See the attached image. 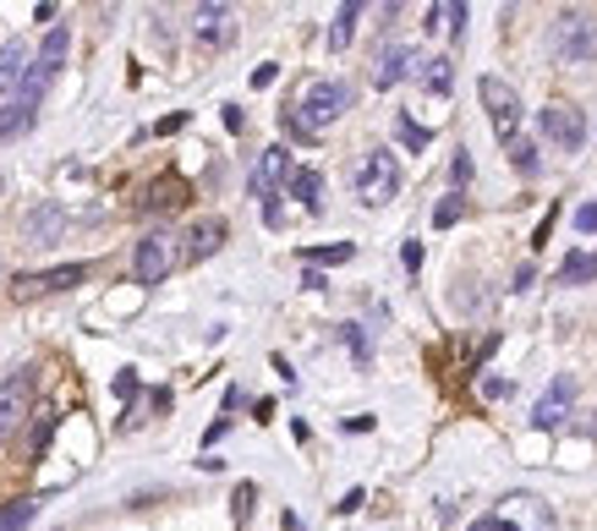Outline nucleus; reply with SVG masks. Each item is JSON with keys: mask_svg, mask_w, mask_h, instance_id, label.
Listing matches in <instances>:
<instances>
[{"mask_svg": "<svg viewBox=\"0 0 597 531\" xmlns=\"http://www.w3.org/2000/svg\"><path fill=\"white\" fill-rule=\"evenodd\" d=\"M291 198H297L301 209H323V176L318 170H291Z\"/></svg>", "mask_w": 597, "mask_h": 531, "instance_id": "nucleus-19", "label": "nucleus"}, {"mask_svg": "<svg viewBox=\"0 0 597 531\" xmlns=\"http://www.w3.org/2000/svg\"><path fill=\"white\" fill-rule=\"evenodd\" d=\"M395 132H401V142H406L412 153H423V148L434 142V132H428V127H417L412 116H401V121H395Z\"/></svg>", "mask_w": 597, "mask_h": 531, "instance_id": "nucleus-23", "label": "nucleus"}, {"mask_svg": "<svg viewBox=\"0 0 597 531\" xmlns=\"http://www.w3.org/2000/svg\"><path fill=\"white\" fill-rule=\"evenodd\" d=\"M345 346H351V351H356V362L367 368V340H362V329H356V323L345 329Z\"/></svg>", "mask_w": 597, "mask_h": 531, "instance_id": "nucleus-31", "label": "nucleus"}, {"mask_svg": "<svg viewBox=\"0 0 597 531\" xmlns=\"http://www.w3.org/2000/svg\"><path fill=\"white\" fill-rule=\"evenodd\" d=\"M417 77H423V88H428L434 99H445V94H449V83H455V61H449V55H428Z\"/></svg>", "mask_w": 597, "mask_h": 531, "instance_id": "nucleus-17", "label": "nucleus"}, {"mask_svg": "<svg viewBox=\"0 0 597 531\" xmlns=\"http://www.w3.org/2000/svg\"><path fill=\"white\" fill-rule=\"evenodd\" d=\"M225 236H231V231H225V220H198V225L186 231L181 258H186V264H203V258H214V253L225 247Z\"/></svg>", "mask_w": 597, "mask_h": 531, "instance_id": "nucleus-14", "label": "nucleus"}, {"mask_svg": "<svg viewBox=\"0 0 597 531\" xmlns=\"http://www.w3.org/2000/svg\"><path fill=\"white\" fill-rule=\"evenodd\" d=\"M351 187H356V203H362V209H384V203L401 192V164H395V153H390V148L362 153L356 170H351Z\"/></svg>", "mask_w": 597, "mask_h": 531, "instance_id": "nucleus-3", "label": "nucleus"}, {"mask_svg": "<svg viewBox=\"0 0 597 531\" xmlns=\"http://www.w3.org/2000/svg\"><path fill=\"white\" fill-rule=\"evenodd\" d=\"M88 274H94V264H55V268H39V274H17L6 290H11V301H17V307H28V301H44V296L77 290Z\"/></svg>", "mask_w": 597, "mask_h": 531, "instance_id": "nucleus-4", "label": "nucleus"}, {"mask_svg": "<svg viewBox=\"0 0 597 531\" xmlns=\"http://www.w3.org/2000/svg\"><path fill=\"white\" fill-rule=\"evenodd\" d=\"M537 132H543V142H554V148H582L587 142V116H582V105L554 99V105H543Z\"/></svg>", "mask_w": 597, "mask_h": 531, "instance_id": "nucleus-7", "label": "nucleus"}, {"mask_svg": "<svg viewBox=\"0 0 597 531\" xmlns=\"http://www.w3.org/2000/svg\"><path fill=\"white\" fill-rule=\"evenodd\" d=\"M471 531H521V527L504 521V516H482V521H471Z\"/></svg>", "mask_w": 597, "mask_h": 531, "instance_id": "nucleus-30", "label": "nucleus"}, {"mask_svg": "<svg viewBox=\"0 0 597 531\" xmlns=\"http://www.w3.org/2000/svg\"><path fill=\"white\" fill-rule=\"evenodd\" d=\"M477 94H482V105H488L493 132L515 137V127H521V99H515V88H504L499 77H482V83H477Z\"/></svg>", "mask_w": 597, "mask_h": 531, "instance_id": "nucleus-8", "label": "nucleus"}, {"mask_svg": "<svg viewBox=\"0 0 597 531\" xmlns=\"http://www.w3.org/2000/svg\"><path fill=\"white\" fill-rule=\"evenodd\" d=\"M28 66H33V55H28V44H0V99L6 94H17L22 88V77H28Z\"/></svg>", "mask_w": 597, "mask_h": 531, "instance_id": "nucleus-15", "label": "nucleus"}, {"mask_svg": "<svg viewBox=\"0 0 597 531\" xmlns=\"http://www.w3.org/2000/svg\"><path fill=\"white\" fill-rule=\"evenodd\" d=\"M356 17H362V6H356V0H345V6L334 11V28H329V50H345V44H351V33H356Z\"/></svg>", "mask_w": 597, "mask_h": 531, "instance_id": "nucleus-20", "label": "nucleus"}, {"mask_svg": "<svg viewBox=\"0 0 597 531\" xmlns=\"http://www.w3.org/2000/svg\"><path fill=\"white\" fill-rule=\"evenodd\" d=\"M548 55L565 61V66L597 61V11H587V6H565V11L548 22Z\"/></svg>", "mask_w": 597, "mask_h": 531, "instance_id": "nucleus-1", "label": "nucleus"}, {"mask_svg": "<svg viewBox=\"0 0 597 531\" xmlns=\"http://www.w3.org/2000/svg\"><path fill=\"white\" fill-rule=\"evenodd\" d=\"M28 411H33V373L22 368V373H11V379L0 384V438H11Z\"/></svg>", "mask_w": 597, "mask_h": 531, "instance_id": "nucleus-9", "label": "nucleus"}, {"mask_svg": "<svg viewBox=\"0 0 597 531\" xmlns=\"http://www.w3.org/2000/svg\"><path fill=\"white\" fill-rule=\"evenodd\" d=\"M301 258H307V264H345V258H351V247H345V242H340V247H307Z\"/></svg>", "mask_w": 597, "mask_h": 531, "instance_id": "nucleus-25", "label": "nucleus"}, {"mask_svg": "<svg viewBox=\"0 0 597 531\" xmlns=\"http://www.w3.org/2000/svg\"><path fill=\"white\" fill-rule=\"evenodd\" d=\"M231 39H236V11H231V6L209 0V6L192 11V44H198L203 55H220Z\"/></svg>", "mask_w": 597, "mask_h": 531, "instance_id": "nucleus-5", "label": "nucleus"}, {"mask_svg": "<svg viewBox=\"0 0 597 531\" xmlns=\"http://www.w3.org/2000/svg\"><path fill=\"white\" fill-rule=\"evenodd\" d=\"M455 220H460V192H449L445 203H439V209H434V225H439V231H449V225H455Z\"/></svg>", "mask_w": 597, "mask_h": 531, "instance_id": "nucleus-26", "label": "nucleus"}, {"mask_svg": "<svg viewBox=\"0 0 597 531\" xmlns=\"http://www.w3.org/2000/svg\"><path fill=\"white\" fill-rule=\"evenodd\" d=\"M33 516H39V499H11L0 505V531H22Z\"/></svg>", "mask_w": 597, "mask_h": 531, "instance_id": "nucleus-22", "label": "nucleus"}, {"mask_svg": "<svg viewBox=\"0 0 597 531\" xmlns=\"http://www.w3.org/2000/svg\"><path fill=\"white\" fill-rule=\"evenodd\" d=\"M175 236L170 231H149L143 242H138V253H132V274H138V285H159V279H170V268H175Z\"/></svg>", "mask_w": 597, "mask_h": 531, "instance_id": "nucleus-6", "label": "nucleus"}, {"mask_svg": "<svg viewBox=\"0 0 597 531\" xmlns=\"http://www.w3.org/2000/svg\"><path fill=\"white\" fill-rule=\"evenodd\" d=\"M192 198V187H186V176H159L143 187V198H138V209L143 214H170V209H181Z\"/></svg>", "mask_w": 597, "mask_h": 531, "instance_id": "nucleus-12", "label": "nucleus"}, {"mask_svg": "<svg viewBox=\"0 0 597 531\" xmlns=\"http://www.w3.org/2000/svg\"><path fill=\"white\" fill-rule=\"evenodd\" d=\"M482 395H488V400H510V379H482Z\"/></svg>", "mask_w": 597, "mask_h": 531, "instance_id": "nucleus-32", "label": "nucleus"}, {"mask_svg": "<svg viewBox=\"0 0 597 531\" xmlns=\"http://www.w3.org/2000/svg\"><path fill=\"white\" fill-rule=\"evenodd\" d=\"M576 231H582V236H597V203H582V209H576Z\"/></svg>", "mask_w": 597, "mask_h": 531, "instance_id": "nucleus-28", "label": "nucleus"}, {"mask_svg": "<svg viewBox=\"0 0 597 531\" xmlns=\"http://www.w3.org/2000/svg\"><path fill=\"white\" fill-rule=\"evenodd\" d=\"M412 72H417V55H412L406 44H390L384 61H379V72H373V88H395V83L412 77Z\"/></svg>", "mask_w": 597, "mask_h": 531, "instance_id": "nucleus-16", "label": "nucleus"}, {"mask_svg": "<svg viewBox=\"0 0 597 531\" xmlns=\"http://www.w3.org/2000/svg\"><path fill=\"white\" fill-rule=\"evenodd\" d=\"M449 176H455V187H460V192L471 187V153H466V148H460V153L449 159Z\"/></svg>", "mask_w": 597, "mask_h": 531, "instance_id": "nucleus-27", "label": "nucleus"}, {"mask_svg": "<svg viewBox=\"0 0 597 531\" xmlns=\"http://www.w3.org/2000/svg\"><path fill=\"white\" fill-rule=\"evenodd\" d=\"M61 231H66V209H61V203H39V209L22 220V242H33V247L61 242Z\"/></svg>", "mask_w": 597, "mask_h": 531, "instance_id": "nucleus-13", "label": "nucleus"}, {"mask_svg": "<svg viewBox=\"0 0 597 531\" xmlns=\"http://www.w3.org/2000/svg\"><path fill=\"white\" fill-rule=\"evenodd\" d=\"M401 258H406V268L417 274V268H423V247H417V242H406V253H401Z\"/></svg>", "mask_w": 597, "mask_h": 531, "instance_id": "nucleus-35", "label": "nucleus"}, {"mask_svg": "<svg viewBox=\"0 0 597 531\" xmlns=\"http://www.w3.org/2000/svg\"><path fill=\"white\" fill-rule=\"evenodd\" d=\"M345 110H351V83H340V77H318V83L301 88V99L286 110V116H291L307 137H318L329 121H340Z\"/></svg>", "mask_w": 597, "mask_h": 531, "instance_id": "nucleus-2", "label": "nucleus"}, {"mask_svg": "<svg viewBox=\"0 0 597 531\" xmlns=\"http://www.w3.org/2000/svg\"><path fill=\"white\" fill-rule=\"evenodd\" d=\"M510 159H515V170H521V176H532V170H537V142L510 137Z\"/></svg>", "mask_w": 597, "mask_h": 531, "instance_id": "nucleus-24", "label": "nucleus"}, {"mask_svg": "<svg viewBox=\"0 0 597 531\" xmlns=\"http://www.w3.org/2000/svg\"><path fill=\"white\" fill-rule=\"evenodd\" d=\"M39 121V110L33 105H22V99H11V105H0V142H11V137H22L28 127Z\"/></svg>", "mask_w": 597, "mask_h": 531, "instance_id": "nucleus-18", "label": "nucleus"}, {"mask_svg": "<svg viewBox=\"0 0 597 531\" xmlns=\"http://www.w3.org/2000/svg\"><path fill=\"white\" fill-rule=\"evenodd\" d=\"M286 181H291V153H286V148H264L258 164H253V198L275 203V192H280Z\"/></svg>", "mask_w": 597, "mask_h": 531, "instance_id": "nucleus-11", "label": "nucleus"}, {"mask_svg": "<svg viewBox=\"0 0 597 531\" xmlns=\"http://www.w3.org/2000/svg\"><path fill=\"white\" fill-rule=\"evenodd\" d=\"M50 433H55V416H39V427H33V455H44Z\"/></svg>", "mask_w": 597, "mask_h": 531, "instance_id": "nucleus-29", "label": "nucleus"}, {"mask_svg": "<svg viewBox=\"0 0 597 531\" xmlns=\"http://www.w3.org/2000/svg\"><path fill=\"white\" fill-rule=\"evenodd\" d=\"M181 127H186V116H164V121H159L153 132H159V137H170V132H181Z\"/></svg>", "mask_w": 597, "mask_h": 531, "instance_id": "nucleus-34", "label": "nucleus"}, {"mask_svg": "<svg viewBox=\"0 0 597 531\" xmlns=\"http://www.w3.org/2000/svg\"><path fill=\"white\" fill-rule=\"evenodd\" d=\"M587 279H597V253H571L559 268V285H587Z\"/></svg>", "mask_w": 597, "mask_h": 531, "instance_id": "nucleus-21", "label": "nucleus"}, {"mask_svg": "<svg viewBox=\"0 0 597 531\" xmlns=\"http://www.w3.org/2000/svg\"><path fill=\"white\" fill-rule=\"evenodd\" d=\"M275 77H280V66H275V61H269V66H258V72H253V88H269V83H275Z\"/></svg>", "mask_w": 597, "mask_h": 531, "instance_id": "nucleus-33", "label": "nucleus"}, {"mask_svg": "<svg viewBox=\"0 0 597 531\" xmlns=\"http://www.w3.org/2000/svg\"><path fill=\"white\" fill-rule=\"evenodd\" d=\"M576 395H582L576 373H559V379L548 384V395L537 400L532 422H537V427H565V416H571V405H576Z\"/></svg>", "mask_w": 597, "mask_h": 531, "instance_id": "nucleus-10", "label": "nucleus"}]
</instances>
